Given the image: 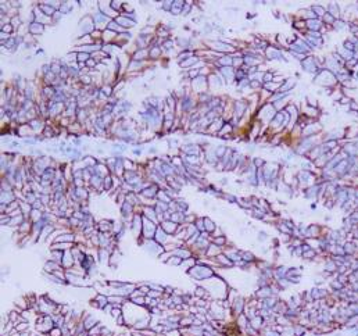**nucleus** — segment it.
<instances>
[{"label":"nucleus","instance_id":"0eeeda50","mask_svg":"<svg viewBox=\"0 0 358 336\" xmlns=\"http://www.w3.org/2000/svg\"><path fill=\"white\" fill-rule=\"evenodd\" d=\"M147 56H149V50H146V49H139L138 52L135 53V56H133V57H135L133 60H136V61H138V60H142V58L147 57Z\"/></svg>","mask_w":358,"mask_h":336},{"label":"nucleus","instance_id":"20e7f679","mask_svg":"<svg viewBox=\"0 0 358 336\" xmlns=\"http://www.w3.org/2000/svg\"><path fill=\"white\" fill-rule=\"evenodd\" d=\"M247 108V104L244 102H236V106H235V110H236V118H240L243 115L244 110Z\"/></svg>","mask_w":358,"mask_h":336},{"label":"nucleus","instance_id":"9d476101","mask_svg":"<svg viewBox=\"0 0 358 336\" xmlns=\"http://www.w3.org/2000/svg\"><path fill=\"white\" fill-rule=\"evenodd\" d=\"M160 56V47H153L151 50H149V57L157 58Z\"/></svg>","mask_w":358,"mask_h":336},{"label":"nucleus","instance_id":"f3484780","mask_svg":"<svg viewBox=\"0 0 358 336\" xmlns=\"http://www.w3.org/2000/svg\"><path fill=\"white\" fill-rule=\"evenodd\" d=\"M243 63H244V60H241V58H235V60H233V64L237 65V67H239V65H241Z\"/></svg>","mask_w":358,"mask_h":336},{"label":"nucleus","instance_id":"423d86ee","mask_svg":"<svg viewBox=\"0 0 358 336\" xmlns=\"http://www.w3.org/2000/svg\"><path fill=\"white\" fill-rule=\"evenodd\" d=\"M348 24L344 21V20H342V18H339V20H336L335 22H333V25H332V28L333 29H336V31H340V29H343V28H346Z\"/></svg>","mask_w":358,"mask_h":336},{"label":"nucleus","instance_id":"39448f33","mask_svg":"<svg viewBox=\"0 0 358 336\" xmlns=\"http://www.w3.org/2000/svg\"><path fill=\"white\" fill-rule=\"evenodd\" d=\"M310 8H311V10L314 11L315 14H317V17H318V18H319V17H321V18H322V17H324L325 14H326V11H325V8L322 7V6L314 4V6H311V7H310Z\"/></svg>","mask_w":358,"mask_h":336},{"label":"nucleus","instance_id":"9b49d317","mask_svg":"<svg viewBox=\"0 0 358 336\" xmlns=\"http://www.w3.org/2000/svg\"><path fill=\"white\" fill-rule=\"evenodd\" d=\"M68 11H71L70 3H62V4H60V13L65 14V13H68Z\"/></svg>","mask_w":358,"mask_h":336},{"label":"nucleus","instance_id":"f257e3e1","mask_svg":"<svg viewBox=\"0 0 358 336\" xmlns=\"http://www.w3.org/2000/svg\"><path fill=\"white\" fill-rule=\"evenodd\" d=\"M324 25V22H322V20H310V21H307V28L310 29V31H314V32H321V26Z\"/></svg>","mask_w":358,"mask_h":336},{"label":"nucleus","instance_id":"f03ea898","mask_svg":"<svg viewBox=\"0 0 358 336\" xmlns=\"http://www.w3.org/2000/svg\"><path fill=\"white\" fill-rule=\"evenodd\" d=\"M328 13L330 14V16H333L336 20L340 18V8L339 6L336 4V3H330L329 6H328Z\"/></svg>","mask_w":358,"mask_h":336},{"label":"nucleus","instance_id":"dca6fc26","mask_svg":"<svg viewBox=\"0 0 358 336\" xmlns=\"http://www.w3.org/2000/svg\"><path fill=\"white\" fill-rule=\"evenodd\" d=\"M254 164L257 165V167H261V165L264 164V161H262V159H254Z\"/></svg>","mask_w":358,"mask_h":336},{"label":"nucleus","instance_id":"f8f14e48","mask_svg":"<svg viewBox=\"0 0 358 336\" xmlns=\"http://www.w3.org/2000/svg\"><path fill=\"white\" fill-rule=\"evenodd\" d=\"M351 102H353V100H351V97L344 96V94H343V97L340 99V103H342V104H344V103H346V104H350Z\"/></svg>","mask_w":358,"mask_h":336},{"label":"nucleus","instance_id":"4468645a","mask_svg":"<svg viewBox=\"0 0 358 336\" xmlns=\"http://www.w3.org/2000/svg\"><path fill=\"white\" fill-rule=\"evenodd\" d=\"M250 86L255 89V88H259V86H261V84H259L258 81H250Z\"/></svg>","mask_w":358,"mask_h":336},{"label":"nucleus","instance_id":"a211bd4d","mask_svg":"<svg viewBox=\"0 0 358 336\" xmlns=\"http://www.w3.org/2000/svg\"><path fill=\"white\" fill-rule=\"evenodd\" d=\"M86 64H88L89 67H94V65H96V61H94V60H89Z\"/></svg>","mask_w":358,"mask_h":336},{"label":"nucleus","instance_id":"7ed1b4c3","mask_svg":"<svg viewBox=\"0 0 358 336\" xmlns=\"http://www.w3.org/2000/svg\"><path fill=\"white\" fill-rule=\"evenodd\" d=\"M29 32L34 35L36 34H42L43 32V24L40 22H32L31 25H29Z\"/></svg>","mask_w":358,"mask_h":336},{"label":"nucleus","instance_id":"6e6552de","mask_svg":"<svg viewBox=\"0 0 358 336\" xmlns=\"http://www.w3.org/2000/svg\"><path fill=\"white\" fill-rule=\"evenodd\" d=\"M294 85H296V82H294L293 79H289V81H286V84H283L282 86H280V90H282V92H289V89L294 88Z\"/></svg>","mask_w":358,"mask_h":336},{"label":"nucleus","instance_id":"ddd939ff","mask_svg":"<svg viewBox=\"0 0 358 336\" xmlns=\"http://www.w3.org/2000/svg\"><path fill=\"white\" fill-rule=\"evenodd\" d=\"M3 31H6L7 34H10V32L13 31V25H11V24H6V25H3Z\"/></svg>","mask_w":358,"mask_h":336},{"label":"nucleus","instance_id":"2eb2a0df","mask_svg":"<svg viewBox=\"0 0 358 336\" xmlns=\"http://www.w3.org/2000/svg\"><path fill=\"white\" fill-rule=\"evenodd\" d=\"M350 110H353V111H357V113H358V104H357V103L351 102V103H350Z\"/></svg>","mask_w":358,"mask_h":336},{"label":"nucleus","instance_id":"1a4fd4ad","mask_svg":"<svg viewBox=\"0 0 358 336\" xmlns=\"http://www.w3.org/2000/svg\"><path fill=\"white\" fill-rule=\"evenodd\" d=\"M197 61H199L197 57H190V58H187V61H182L181 65L182 67H190L192 64H196Z\"/></svg>","mask_w":358,"mask_h":336}]
</instances>
